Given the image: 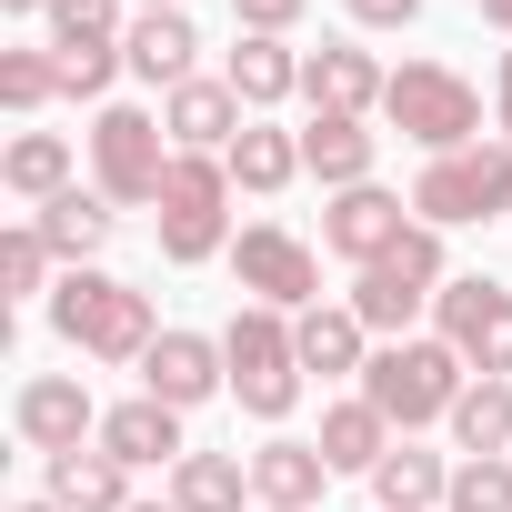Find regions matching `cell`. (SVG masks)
Listing matches in <instances>:
<instances>
[{"label":"cell","instance_id":"6da1fadb","mask_svg":"<svg viewBox=\"0 0 512 512\" xmlns=\"http://www.w3.org/2000/svg\"><path fill=\"white\" fill-rule=\"evenodd\" d=\"M51 332H61L71 352H91V362H151L161 312H151V292L121 282V272H61V292H51Z\"/></svg>","mask_w":512,"mask_h":512},{"label":"cell","instance_id":"7a4b0ae2","mask_svg":"<svg viewBox=\"0 0 512 512\" xmlns=\"http://www.w3.org/2000/svg\"><path fill=\"white\" fill-rule=\"evenodd\" d=\"M472 392V362L432 332V342H382L362 362V402L392 422V432H422V422H452V402Z\"/></svg>","mask_w":512,"mask_h":512},{"label":"cell","instance_id":"3957f363","mask_svg":"<svg viewBox=\"0 0 512 512\" xmlns=\"http://www.w3.org/2000/svg\"><path fill=\"white\" fill-rule=\"evenodd\" d=\"M151 231H161V262H221L231 251V161L211 151H171V181L151 201Z\"/></svg>","mask_w":512,"mask_h":512},{"label":"cell","instance_id":"277c9868","mask_svg":"<svg viewBox=\"0 0 512 512\" xmlns=\"http://www.w3.org/2000/svg\"><path fill=\"white\" fill-rule=\"evenodd\" d=\"M382 121L412 141V151H472L482 141V91L452 71V61H402L392 71V91H382Z\"/></svg>","mask_w":512,"mask_h":512},{"label":"cell","instance_id":"5b68a950","mask_svg":"<svg viewBox=\"0 0 512 512\" xmlns=\"http://www.w3.org/2000/svg\"><path fill=\"white\" fill-rule=\"evenodd\" d=\"M221 362H231V402L251 412V422H282L292 402H302V342H292V312H231V332H221Z\"/></svg>","mask_w":512,"mask_h":512},{"label":"cell","instance_id":"8992f818","mask_svg":"<svg viewBox=\"0 0 512 512\" xmlns=\"http://www.w3.org/2000/svg\"><path fill=\"white\" fill-rule=\"evenodd\" d=\"M161 181H171V131H161V111L101 101V121H91V191H101L111 211H141V201H161Z\"/></svg>","mask_w":512,"mask_h":512},{"label":"cell","instance_id":"52a82bcc","mask_svg":"<svg viewBox=\"0 0 512 512\" xmlns=\"http://www.w3.org/2000/svg\"><path fill=\"white\" fill-rule=\"evenodd\" d=\"M442 282H452V262H442V231H432V221H412V241L392 251V262H372V272L352 282V312H362V332H382V342H412V322L442 302Z\"/></svg>","mask_w":512,"mask_h":512},{"label":"cell","instance_id":"ba28073f","mask_svg":"<svg viewBox=\"0 0 512 512\" xmlns=\"http://www.w3.org/2000/svg\"><path fill=\"white\" fill-rule=\"evenodd\" d=\"M512 211V141H472V151H442L422 161L412 181V221L452 231V221H502Z\"/></svg>","mask_w":512,"mask_h":512},{"label":"cell","instance_id":"9c48e42d","mask_svg":"<svg viewBox=\"0 0 512 512\" xmlns=\"http://www.w3.org/2000/svg\"><path fill=\"white\" fill-rule=\"evenodd\" d=\"M231 282L262 302V312H312L322 302V262H312V241L282 231V221H251L231 241Z\"/></svg>","mask_w":512,"mask_h":512},{"label":"cell","instance_id":"30bf717a","mask_svg":"<svg viewBox=\"0 0 512 512\" xmlns=\"http://www.w3.org/2000/svg\"><path fill=\"white\" fill-rule=\"evenodd\" d=\"M432 322H442V342H452L472 372L512 382V292H502V282L452 272V282H442V302H432Z\"/></svg>","mask_w":512,"mask_h":512},{"label":"cell","instance_id":"8fae6325","mask_svg":"<svg viewBox=\"0 0 512 512\" xmlns=\"http://www.w3.org/2000/svg\"><path fill=\"white\" fill-rule=\"evenodd\" d=\"M402 241H412V201H402V191H382V181L332 191V211H322V251H342L352 272H372V262H392Z\"/></svg>","mask_w":512,"mask_h":512},{"label":"cell","instance_id":"7c38bea8","mask_svg":"<svg viewBox=\"0 0 512 512\" xmlns=\"http://www.w3.org/2000/svg\"><path fill=\"white\" fill-rule=\"evenodd\" d=\"M11 432H21L31 452H81V442H101V412H91V392H81L71 372H31V382L11 392Z\"/></svg>","mask_w":512,"mask_h":512},{"label":"cell","instance_id":"4fadbf2b","mask_svg":"<svg viewBox=\"0 0 512 512\" xmlns=\"http://www.w3.org/2000/svg\"><path fill=\"white\" fill-rule=\"evenodd\" d=\"M382 91H392V71H382L372 51H352V41H322V51H302V101H312V111H332V121H362V111H382Z\"/></svg>","mask_w":512,"mask_h":512},{"label":"cell","instance_id":"5bb4252c","mask_svg":"<svg viewBox=\"0 0 512 512\" xmlns=\"http://www.w3.org/2000/svg\"><path fill=\"white\" fill-rule=\"evenodd\" d=\"M141 392H151V402H171V412H191V402L231 392V362H221V342H211V332H161V342H151V362H141Z\"/></svg>","mask_w":512,"mask_h":512},{"label":"cell","instance_id":"9a60e30c","mask_svg":"<svg viewBox=\"0 0 512 512\" xmlns=\"http://www.w3.org/2000/svg\"><path fill=\"white\" fill-rule=\"evenodd\" d=\"M161 131H171V151H231L241 131H251V111H241V91L231 81H181L171 101H161Z\"/></svg>","mask_w":512,"mask_h":512},{"label":"cell","instance_id":"2e32d148","mask_svg":"<svg viewBox=\"0 0 512 512\" xmlns=\"http://www.w3.org/2000/svg\"><path fill=\"white\" fill-rule=\"evenodd\" d=\"M332 492V462H322V442H262V452H251V502H262V512H312Z\"/></svg>","mask_w":512,"mask_h":512},{"label":"cell","instance_id":"e0dca14e","mask_svg":"<svg viewBox=\"0 0 512 512\" xmlns=\"http://www.w3.org/2000/svg\"><path fill=\"white\" fill-rule=\"evenodd\" d=\"M121 61L151 81V91H181V81H201L191 61H201V31H191V11H141L131 31H121Z\"/></svg>","mask_w":512,"mask_h":512},{"label":"cell","instance_id":"ac0fdd59","mask_svg":"<svg viewBox=\"0 0 512 512\" xmlns=\"http://www.w3.org/2000/svg\"><path fill=\"white\" fill-rule=\"evenodd\" d=\"M101 452H111V462H131V472H151V462H181L191 442H181V412L141 392V402H121V412H101Z\"/></svg>","mask_w":512,"mask_h":512},{"label":"cell","instance_id":"d6986e66","mask_svg":"<svg viewBox=\"0 0 512 512\" xmlns=\"http://www.w3.org/2000/svg\"><path fill=\"white\" fill-rule=\"evenodd\" d=\"M221 81L241 91V111H251V121H262L272 101H292V91H302V51H292V41H272V31H241Z\"/></svg>","mask_w":512,"mask_h":512},{"label":"cell","instance_id":"ffe728a7","mask_svg":"<svg viewBox=\"0 0 512 512\" xmlns=\"http://www.w3.org/2000/svg\"><path fill=\"white\" fill-rule=\"evenodd\" d=\"M392 442H402V432H392V422H382L362 392L322 412V462H332V472H362V482H372V472L392 462Z\"/></svg>","mask_w":512,"mask_h":512},{"label":"cell","instance_id":"44dd1931","mask_svg":"<svg viewBox=\"0 0 512 512\" xmlns=\"http://www.w3.org/2000/svg\"><path fill=\"white\" fill-rule=\"evenodd\" d=\"M231 191H251V201H272V191H292L302 181V131H272V121H251L231 151Z\"/></svg>","mask_w":512,"mask_h":512},{"label":"cell","instance_id":"7402d4cb","mask_svg":"<svg viewBox=\"0 0 512 512\" xmlns=\"http://www.w3.org/2000/svg\"><path fill=\"white\" fill-rule=\"evenodd\" d=\"M31 231H41V241H51V251H61V262H71V272H91V251H101V241H111V201H101V191H81V181H71V191H61V201H41V211H31Z\"/></svg>","mask_w":512,"mask_h":512},{"label":"cell","instance_id":"603a6c76","mask_svg":"<svg viewBox=\"0 0 512 512\" xmlns=\"http://www.w3.org/2000/svg\"><path fill=\"white\" fill-rule=\"evenodd\" d=\"M302 171H312L322 191H362V181H372V131L312 111V131H302Z\"/></svg>","mask_w":512,"mask_h":512},{"label":"cell","instance_id":"cb8c5ba5","mask_svg":"<svg viewBox=\"0 0 512 512\" xmlns=\"http://www.w3.org/2000/svg\"><path fill=\"white\" fill-rule=\"evenodd\" d=\"M292 342H302V372H362L372 362V332H362V312L342 302H312V312H292Z\"/></svg>","mask_w":512,"mask_h":512},{"label":"cell","instance_id":"d4e9b609","mask_svg":"<svg viewBox=\"0 0 512 512\" xmlns=\"http://www.w3.org/2000/svg\"><path fill=\"white\" fill-rule=\"evenodd\" d=\"M51 502L61 512H131V462H111V452H51Z\"/></svg>","mask_w":512,"mask_h":512},{"label":"cell","instance_id":"484cf974","mask_svg":"<svg viewBox=\"0 0 512 512\" xmlns=\"http://www.w3.org/2000/svg\"><path fill=\"white\" fill-rule=\"evenodd\" d=\"M171 502L181 512H241L251 502V462L241 452H181L171 462Z\"/></svg>","mask_w":512,"mask_h":512},{"label":"cell","instance_id":"4316f807","mask_svg":"<svg viewBox=\"0 0 512 512\" xmlns=\"http://www.w3.org/2000/svg\"><path fill=\"white\" fill-rule=\"evenodd\" d=\"M0 181H11V201H31V211L61 201L71 191V141L61 131H21L11 151H0Z\"/></svg>","mask_w":512,"mask_h":512},{"label":"cell","instance_id":"83f0119b","mask_svg":"<svg viewBox=\"0 0 512 512\" xmlns=\"http://www.w3.org/2000/svg\"><path fill=\"white\" fill-rule=\"evenodd\" d=\"M442 492H452V462L442 452H412V442H392V462L372 472V502L382 512H432Z\"/></svg>","mask_w":512,"mask_h":512},{"label":"cell","instance_id":"f1b7e54d","mask_svg":"<svg viewBox=\"0 0 512 512\" xmlns=\"http://www.w3.org/2000/svg\"><path fill=\"white\" fill-rule=\"evenodd\" d=\"M452 442H462V462H472V452H502V442H512V382L472 372V392L452 402Z\"/></svg>","mask_w":512,"mask_h":512},{"label":"cell","instance_id":"f546056e","mask_svg":"<svg viewBox=\"0 0 512 512\" xmlns=\"http://www.w3.org/2000/svg\"><path fill=\"white\" fill-rule=\"evenodd\" d=\"M442 512H512V462H502V452H472V462H452V492H442Z\"/></svg>","mask_w":512,"mask_h":512},{"label":"cell","instance_id":"4dcf8cb0","mask_svg":"<svg viewBox=\"0 0 512 512\" xmlns=\"http://www.w3.org/2000/svg\"><path fill=\"white\" fill-rule=\"evenodd\" d=\"M51 262H61V251H51V241L21 221L11 241H0V292H11V302H31V292H61V282H51Z\"/></svg>","mask_w":512,"mask_h":512},{"label":"cell","instance_id":"1f68e13d","mask_svg":"<svg viewBox=\"0 0 512 512\" xmlns=\"http://www.w3.org/2000/svg\"><path fill=\"white\" fill-rule=\"evenodd\" d=\"M0 101H11V111L61 101V51H0Z\"/></svg>","mask_w":512,"mask_h":512},{"label":"cell","instance_id":"d6a6232c","mask_svg":"<svg viewBox=\"0 0 512 512\" xmlns=\"http://www.w3.org/2000/svg\"><path fill=\"white\" fill-rule=\"evenodd\" d=\"M121 71H131L121 41H71V51H61V101H101Z\"/></svg>","mask_w":512,"mask_h":512},{"label":"cell","instance_id":"836d02e7","mask_svg":"<svg viewBox=\"0 0 512 512\" xmlns=\"http://www.w3.org/2000/svg\"><path fill=\"white\" fill-rule=\"evenodd\" d=\"M71 41H121V0H51V51Z\"/></svg>","mask_w":512,"mask_h":512},{"label":"cell","instance_id":"e575fe53","mask_svg":"<svg viewBox=\"0 0 512 512\" xmlns=\"http://www.w3.org/2000/svg\"><path fill=\"white\" fill-rule=\"evenodd\" d=\"M302 11H312V0H231V21H241V31H272V41H282Z\"/></svg>","mask_w":512,"mask_h":512},{"label":"cell","instance_id":"d590c367","mask_svg":"<svg viewBox=\"0 0 512 512\" xmlns=\"http://www.w3.org/2000/svg\"><path fill=\"white\" fill-rule=\"evenodd\" d=\"M342 11H352L362 31H412V21H422V0H342Z\"/></svg>","mask_w":512,"mask_h":512},{"label":"cell","instance_id":"8d00e7d4","mask_svg":"<svg viewBox=\"0 0 512 512\" xmlns=\"http://www.w3.org/2000/svg\"><path fill=\"white\" fill-rule=\"evenodd\" d=\"M492 101H502V141H512V51H502V81H492Z\"/></svg>","mask_w":512,"mask_h":512},{"label":"cell","instance_id":"74e56055","mask_svg":"<svg viewBox=\"0 0 512 512\" xmlns=\"http://www.w3.org/2000/svg\"><path fill=\"white\" fill-rule=\"evenodd\" d=\"M482 21H492V31H502V41H512V0H482Z\"/></svg>","mask_w":512,"mask_h":512},{"label":"cell","instance_id":"f35d334b","mask_svg":"<svg viewBox=\"0 0 512 512\" xmlns=\"http://www.w3.org/2000/svg\"><path fill=\"white\" fill-rule=\"evenodd\" d=\"M0 11H41V21H51V0H0Z\"/></svg>","mask_w":512,"mask_h":512},{"label":"cell","instance_id":"ab89813d","mask_svg":"<svg viewBox=\"0 0 512 512\" xmlns=\"http://www.w3.org/2000/svg\"><path fill=\"white\" fill-rule=\"evenodd\" d=\"M131 512H181V502H171V492H161V502H131Z\"/></svg>","mask_w":512,"mask_h":512},{"label":"cell","instance_id":"60d3db41","mask_svg":"<svg viewBox=\"0 0 512 512\" xmlns=\"http://www.w3.org/2000/svg\"><path fill=\"white\" fill-rule=\"evenodd\" d=\"M11 512H61V502H51V492H41V502H11Z\"/></svg>","mask_w":512,"mask_h":512},{"label":"cell","instance_id":"b9f144b4","mask_svg":"<svg viewBox=\"0 0 512 512\" xmlns=\"http://www.w3.org/2000/svg\"><path fill=\"white\" fill-rule=\"evenodd\" d=\"M151 11H181V0H151Z\"/></svg>","mask_w":512,"mask_h":512}]
</instances>
